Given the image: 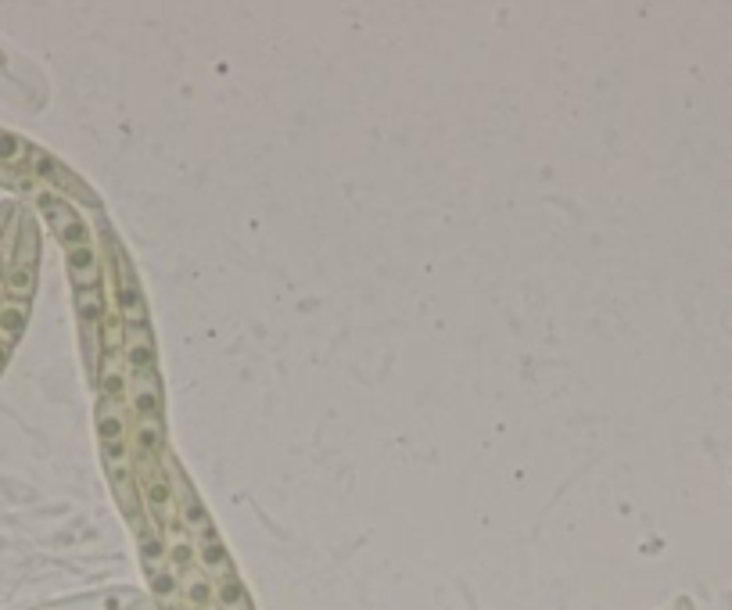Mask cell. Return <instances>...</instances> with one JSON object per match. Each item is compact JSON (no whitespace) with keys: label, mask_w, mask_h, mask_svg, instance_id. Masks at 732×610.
Listing matches in <instances>:
<instances>
[{"label":"cell","mask_w":732,"mask_h":610,"mask_svg":"<svg viewBox=\"0 0 732 610\" xmlns=\"http://www.w3.org/2000/svg\"><path fill=\"white\" fill-rule=\"evenodd\" d=\"M36 209L54 230L65 255V270H69L72 302H76V327H79V356L87 366V381H94L97 356H101V327H105V252H101V237L90 230L79 205L65 198L44 194L36 198Z\"/></svg>","instance_id":"obj_1"},{"label":"cell","mask_w":732,"mask_h":610,"mask_svg":"<svg viewBox=\"0 0 732 610\" xmlns=\"http://www.w3.org/2000/svg\"><path fill=\"white\" fill-rule=\"evenodd\" d=\"M133 542H137V557H140V571H144V593L151 596V607L155 610H191V603L183 600L180 582H176L173 567L166 560V549H162V539L158 532L148 524H137L133 528Z\"/></svg>","instance_id":"obj_2"},{"label":"cell","mask_w":732,"mask_h":610,"mask_svg":"<svg viewBox=\"0 0 732 610\" xmlns=\"http://www.w3.org/2000/svg\"><path fill=\"white\" fill-rule=\"evenodd\" d=\"M671 610H693V603H689L686 596H682V600H675V607H671Z\"/></svg>","instance_id":"obj_3"}]
</instances>
